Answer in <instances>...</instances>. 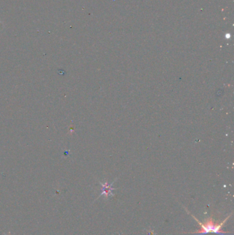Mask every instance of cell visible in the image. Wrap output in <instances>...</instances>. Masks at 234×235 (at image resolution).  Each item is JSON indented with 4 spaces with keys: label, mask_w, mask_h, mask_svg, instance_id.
<instances>
[{
    "label": "cell",
    "mask_w": 234,
    "mask_h": 235,
    "mask_svg": "<svg viewBox=\"0 0 234 235\" xmlns=\"http://www.w3.org/2000/svg\"><path fill=\"white\" fill-rule=\"evenodd\" d=\"M230 216H231V215H230L229 217H227L223 222H221L220 223H216L215 221H214V219L212 218V217L207 219L204 223H201L200 222L196 217L192 216L195 219V220L198 223V224H199V226L200 227V229L199 230L197 231L196 232L192 233V234H194L195 235H206L207 234H210V233H214V234L219 235L229 234V232H223V231L221 230V228L224 225V223H225V221L229 218Z\"/></svg>",
    "instance_id": "6da1fadb"
},
{
    "label": "cell",
    "mask_w": 234,
    "mask_h": 235,
    "mask_svg": "<svg viewBox=\"0 0 234 235\" xmlns=\"http://www.w3.org/2000/svg\"><path fill=\"white\" fill-rule=\"evenodd\" d=\"M101 186H102V193L100 195H104L106 198H108L109 196H113V194L112 193V191L115 190L114 188L111 187V184H109L107 182L106 183H101Z\"/></svg>",
    "instance_id": "7a4b0ae2"
},
{
    "label": "cell",
    "mask_w": 234,
    "mask_h": 235,
    "mask_svg": "<svg viewBox=\"0 0 234 235\" xmlns=\"http://www.w3.org/2000/svg\"><path fill=\"white\" fill-rule=\"evenodd\" d=\"M227 39H229L230 37V34H227Z\"/></svg>",
    "instance_id": "3957f363"
},
{
    "label": "cell",
    "mask_w": 234,
    "mask_h": 235,
    "mask_svg": "<svg viewBox=\"0 0 234 235\" xmlns=\"http://www.w3.org/2000/svg\"><path fill=\"white\" fill-rule=\"evenodd\" d=\"M216 235H219V234H216Z\"/></svg>",
    "instance_id": "277c9868"
}]
</instances>
